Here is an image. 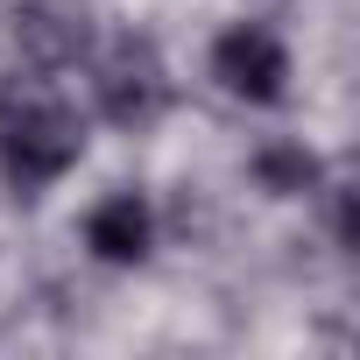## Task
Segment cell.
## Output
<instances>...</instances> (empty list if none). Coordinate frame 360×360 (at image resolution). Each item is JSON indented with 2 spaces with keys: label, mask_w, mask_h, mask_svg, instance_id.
Masks as SVG:
<instances>
[{
  "label": "cell",
  "mask_w": 360,
  "mask_h": 360,
  "mask_svg": "<svg viewBox=\"0 0 360 360\" xmlns=\"http://www.w3.org/2000/svg\"><path fill=\"white\" fill-rule=\"evenodd\" d=\"M92 99L113 127H148L169 106V64L148 36H113L92 57Z\"/></svg>",
  "instance_id": "cell-2"
},
{
  "label": "cell",
  "mask_w": 360,
  "mask_h": 360,
  "mask_svg": "<svg viewBox=\"0 0 360 360\" xmlns=\"http://www.w3.org/2000/svg\"><path fill=\"white\" fill-rule=\"evenodd\" d=\"M212 78H219V92L240 99V106H276V99L290 92V50H283L276 29L233 22V29L212 43Z\"/></svg>",
  "instance_id": "cell-4"
},
{
  "label": "cell",
  "mask_w": 360,
  "mask_h": 360,
  "mask_svg": "<svg viewBox=\"0 0 360 360\" xmlns=\"http://www.w3.org/2000/svg\"><path fill=\"white\" fill-rule=\"evenodd\" d=\"M255 176L269 198H304V191H318V155L304 141H269V148H255Z\"/></svg>",
  "instance_id": "cell-6"
},
{
  "label": "cell",
  "mask_w": 360,
  "mask_h": 360,
  "mask_svg": "<svg viewBox=\"0 0 360 360\" xmlns=\"http://www.w3.org/2000/svg\"><path fill=\"white\" fill-rule=\"evenodd\" d=\"M85 248H92V262H106V269L148 262V248H155V212H148V198H134V191L99 198V205L85 212Z\"/></svg>",
  "instance_id": "cell-5"
},
{
  "label": "cell",
  "mask_w": 360,
  "mask_h": 360,
  "mask_svg": "<svg viewBox=\"0 0 360 360\" xmlns=\"http://www.w3.org/2000/svg\"><path fill=\"white\" fill-rule=\"evenodd\" d=\"M85 155V120L71 99H57L50 85H8L0 92V169L22 198L50 191L57 176Z\"/></svg>",
  "instance_id": "cell-1"
},
{
  "label": "cell",
  "mask_w": 360,
  "mask_h": 360,
  "mask_svg": "<svg viewBox=\"0 0 360 360\" xmlns=\"http://www.w3.org/2000/svg\"><path fill=\"white\" fill-rule=\"evenodd\" d=\"M99 50L92 0H22L15 8V64L29 71H71Z\"/></svg>",
  "instance_id": "cell-3"
}]
</instances>
